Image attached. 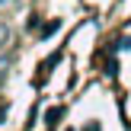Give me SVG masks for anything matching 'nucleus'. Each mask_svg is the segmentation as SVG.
Masks as SVG:
<instances>
[{
  "instance_id": "obj_1",
  "label": "nucleus",
  "mask_w": 131,
  "mask_h": 131,
  "mask_svg": "<svg viewBox=\"0 0 131 131\" xmlns=\"http://www.w3.org/2000/svg\"><path fill=\"white\" fill-rule=\"evenodd\" d=\"M64 118V106H51L48 112H45V128H58Z\"/></svg>"
},
{
  "instance_id": "obj_7",
  "label": "nucleus",
  "mask_w": 131,
  "mask_h": 131,
  "mask_svg": "<svg viewBox=\"0 0 131 131\" xmlns=\"http://www.w3.org/2000/svg\"><path fill=\"white\" fill-rule=\"evenodd\" d=\"M64 131H74V128H64Z\"/></svg>"
},
{
  "instance_id": "obj_4",
  "label": "nucleus",
  "mask_w": 131,
  "mask_h": 131,
  "mask_svg": "<svg viewBox=\"0 0 131 131\" xmlns=\"http://www.w3.org/2000/svg\"><path fill=\"white\" fill-rule=\"evenodd\" d=\"M106 74H109V77H115V74H118V67H115V61H109V64H106Z\"/></svg>"
},
{
  "instance_id": "obj_3",
  "label": "nucleus",
  "mask_w": 131,
  "mask_h": 131,
  "mask_svg": "<svg viewBox=\"0 0 131 131\" xmlns=\"http://www.w3.org/2000/svg\"><path fill=\"white\" fill-rule=\"evenodd\" d=\"M112 51H131V35H122L112 42Z\"/></svg>"
},
{
  "instance_id": "obj_8",
  "label": "nucleus",
  "mask_w": 131,
  "mask_h": 131,
  "mask_svg": "<svg viewBox=\"0 0 131 131\" xmlns=\"http://www.w3.org/2000/svg\"><path fill=\"white\" fill-rule=\"evenodd\" d=\"M0 3H3V0H0Z\"/></svg>"
},
{
  "instance_id": "obj_2",
  "label": "nucleus",
  "mask_w": 131,
  "mask_h": 131,
  "mask_svg": "<svg viewBox=\"0 0 131 131\" xmlns=\"http://www.w3.org/2000/svg\"><path fill=\"white\" fill-rule=\"evenodd\" d=\"M58 29H61V19H51V23H45V26H42V38H51Z\"/></svg>"
},
{
  "instance_id": "obj_6",
  "label": "nucleus",
  "mask_w": 131,
  "mask_h": 131,
  "mask_svg": "<svg viewBox=\"0 0 131 131\" xmlns=\"http://www.w3.org/2000/svg\"><path fill=\"white\" fill-rule=\"evenodd\" d=\"M6 122V106H0V125Z\"/></svg>"
},
{
  "instance_id": "obj_5",
  "label": "nucleus",
  "mask_w": 131,
  "mask_h": 131,
  "mask_svg": "<svg viewBox=\"0 0 131 131\" xmlns=\"http://www.w3.org/2000/svg\"><path fill=\"white\" fill-rule=\"evenodd\" d=\"M83 131H102V125H99V122H90V125L83 128Z\"/></svg>"
}]
</instances>
